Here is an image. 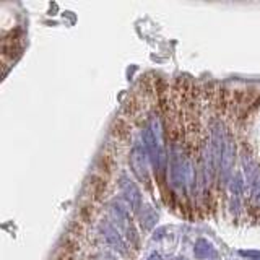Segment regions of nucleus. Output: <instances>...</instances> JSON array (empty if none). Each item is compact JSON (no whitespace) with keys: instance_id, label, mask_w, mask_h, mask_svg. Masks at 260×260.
Listing matches in <instances>:
<instances>
[{"instance_id":"nucleus-2","label":"nucleus","mask_w":260,"mask_h":260,"mask_svg":"<svg viewBox=\"0 0 260 260\" xmlns=\"http://www.w3.org/2000/svg\"><path fill=\"white\" fill-rule=\"evenodd\" d=\"M130 166L134 169L135 176L145 184L150 182L148 176V163H146V153L142 146H135L130 153Z\"/></svg>"},{"instance_id":"nucleus-4","label":"nucleus","mask_w":260,"mask_h":260,"mask_svg":"<svg viewBox=\"0 0 260 260\" xmlns=\"http://www.w3.org/2000/svg\"><path fill=\"white\" fill-rule=\"evenodd\" d=\"M101 231H103V234L106 237V241L113 249H116L117 252L120 254H127V246L125 242L122 241V237L117 231H116V228L113 225H109L108 221H104L103 225H101Z\"/></svg>"},{"instance_id":"nucleus-5","label":"nucleus","mask_w":260,"mask_h":260,"mask_svg":"<svg viewBox=\"0 0 260 260\" xmlns=\"http://www.w3.org/2000/svg\"><path fill=\"white\" fill-rule=\"evenodd\" d=\"M234 150H232V142L230 137H226L225 139V145H223V151H221V174H223V179H228L230 176V171H231V166H232V158H234Z\"/></svg>"},{"instance_id":"nucleus-1","label":"nucleus","mask_w":260,"mask_h":260,"mask_svg":"<svg viewBox=\"0 0 260 260\" xmlns=\"http://www.w3.org/2000/svg\"><path fill=\"white\" fill-rule=\"evenodd\" d=\"M143 140H145L148 155H150L153 166H155L158 174L163 176L164 168H166V155H164V148L160 142V135H158L151 127H146L145 132H143Z\"/></svg>"},{"instance_id":"nucleus-3","label":"nucleus","mask_w":260,"mask_h":260,"mask_svg":"<svg viewBox=\"0 0 260 260\" xmlns=\"http://www.w3.org/2000/svg\"><path fill=\"white\" fill-rule=\"evenodd\" d=\"M120 189H122V192H124L127 202L130 203L132 210H134L135 213H139V210H140V206H142L140 189L137 187L134 180H130L127 176H122L120 177Z\"/></svg>"},{"instance_id":"nucleus-6","label":"nucleus","mask_w":260,"mask_h":260,"mask_svg":"<svg viewBox=\"0 0 260 260\" xmlns=\"http://www.w3.org/2000/svg\"><path fill=\"white\" fill-rule=\"evenodd\" d=\"M139 216H140V225H142V228H143V230H146V231H150L151 228L156 225V221H158V215L155 213V210H153L151 206H146V208H143L142 213Z\"/></svg>"},{"instance_id":"nucleus-10","label":"nucleus","mask_w":260,"mask_h":260,"mask_svg":"<svg viewBox=\"0 0 260 260\" xmlns=\"http://www.w3.org/2000/svg\"><path fill=\"white\" fill-rule=\"evenodd\" d=\"M259 197H260V190H259Z\"/></svg>"},{"instance_id":"nucleus-8","label":"nucleus","mask_w":260,"mask_h":260,"mask_svg":"<svg viewBox=\"0 0 260 260\" xmlns=\"http://www.w3.org/2000/svg\"><path fill=\"white\" fill-rule=\"evenodd\" d=\"M241 256H246V257H260V252H251V251H241Z\"/></svg>"},{"instance_id":"nucleus-7","label":"nucleus","mask_w":260,"mask_h":260,"mask_svg":"<svg viewBox=\"0 0 260 260\" xmlns=\"http://www.w3.org/2000/svg\"><path fill=\"white\" fill-rule=\"evenodd\" d=\"M194 254L197 259H208L213 256V246L206 239H199L194 246Z\"/></svg>"},{"instance_id":"nucleus-9","label":"nucleus","mask_w":260,"mask_h":260,"mask_svg":"<svg viewBox=\"0 0 260 260\" xmlns=\"http://www.w3.org/2000/svg\"><path fill=\"white\" fill-rule=\"evenodd\" d=\"M146 260H163V257H161V256H160V254H158V252H153L151 256L148 257Z\"/></svg>"}]
</instances>
